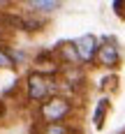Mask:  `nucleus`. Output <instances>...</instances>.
Wrapping results in <instances>:
<instances>
[{"label": "nucleus", "instance_id": "nucleus-9", "mask_svg": "<svg viewBox=\"0 0 125 134\" xmlns=\"http://www.w3.org/2000/svg\"><path fill=\"white\" fill-rule=\"evenodd\" d=\"M7 7H14L12 0H0V12H7Z\"/></svg>", "mask_w": 125, "mask_h": 134}, {"label": "nucleus", "instance_id": "nucleus-1", "mask_svg": "<svg viewBox=\"0 0 125 134\" xmlns=\"http://www.w3.org/2000/svg\"><path fill=\"white\" fill-rule=\"evenodd\" d=\"M74 111V104L69 97H63V95H51L46 97L44 102L37 104V116H40L42 125H65L67 118Z\"/></svg>", "mask_w": 125, "mask_h": 134}, {"label": "nucleus", "instance_id": "nucleus-4", "mask_svg": "<svg viewBox=\"0 0 125 134\" xmlns=\"http://www.w3.org/2000/svg\"><path fill=\"white\" fill-rule=\"evenodd\" d=\"M72 49L79 58V65H95V55L100 49V37L97 35H81L72 42Z\"/></svg>", "mask_w": 125, "mask_h": 134}, {"label": "nucleus", "instance_id": "nucleus-7", "mask_svg": "<svg viewBox=\"0 0 125 134\" xmlns=\"http://www.w3.org/2000/svg\"><path fill=\"white\" fill-rule=\"evenodd\" d=\"M0 69H14L12 58L7 55V51L2 49V42H0Z\"/></svg>", "mask_w": 125, "mask_h": 134}, {"label": "nucleus", "instance_id": "nucleus-10", "mask_svg": "<svg viewBox=\"0 0 125 134\" xmlns=\"http://www.w3.org/2000/svg\"><path fill=\"white\" fill-rule=\"evenodd\" d=\"M0 42H5V30L0 28Z\"/></svg>", "mask_w": 125, "mask_h": 134}, {"label": "nucleus", "instance_id": "nucleus-5", "mask_svg": "<svg viewBox=\"0 0 125 134\" xmlns=\"http://www.w3.org/2000/svg\"><path fill=\"white\" fill-rule=\"evenodd\" d=\"M23 5L28 7V14H35V16H49L63 7L60 0H26Z\"/></svg>", "mask_w": 125, "mask_h": 134}, {"label": "nucleus", "instance_id": "nucleus-6", "mask_svg": "<svg viewBox=\"0 0 125 134\" xmlns=\"http://www.w3.org/2000/svg\"><path fill=\"white\" fill-rule=\"evenodd\" d=\"M109 111H111V97L102 95V97L97 99L95 111H93V125H95V130H102V127H104V120H107Z\"/></svg>", "mask_w": 125, "mask_h": 134}, {"label": "nucleus", "instance_id": "nucleus-8", "mask_svg": "<svg viewBox=\"0 0 125 134\" xmlns=\"http://www.w3.org/2000/svg\"><path fill=\"white\" fill-rule=\"evenodd\" d=\"M40 134H67V127L65 125H44Z\"/></svg>", "mask_w": 125, "mask_h": 134}, {"label": "nucleus", "instance_id": "nucleus-3", "mask_svg": "<svg viewBox=\"0 0 125 134\" xmlns=\"http://www.w3.org/2000/svg\"><path fill=\"white\" fill-rule=\"evenodd\" d=\"M123 63V51H121V44L113 40L111 35H102L100 37V49L95 55V65L104 67V69H118Z\"/></svg>", "mask_w": 125, "mask_h": 134}, {"label": "nucleus", "instance_id": "nucleus-2", "mask_svg": "<svg viewBox=\"0 0 125 134\" xmlns=\"http://www.w3.org/2000/svg\"><path fill=\"white\" fill-rule=\"evenodd\" d=\"M58 86H56V76L51 72H42V69H32L26 76V102L30 104H40L46 97L56 95Z\"/></svg>", "mask_w": 125, "mask_h": 134}]
</instances>
